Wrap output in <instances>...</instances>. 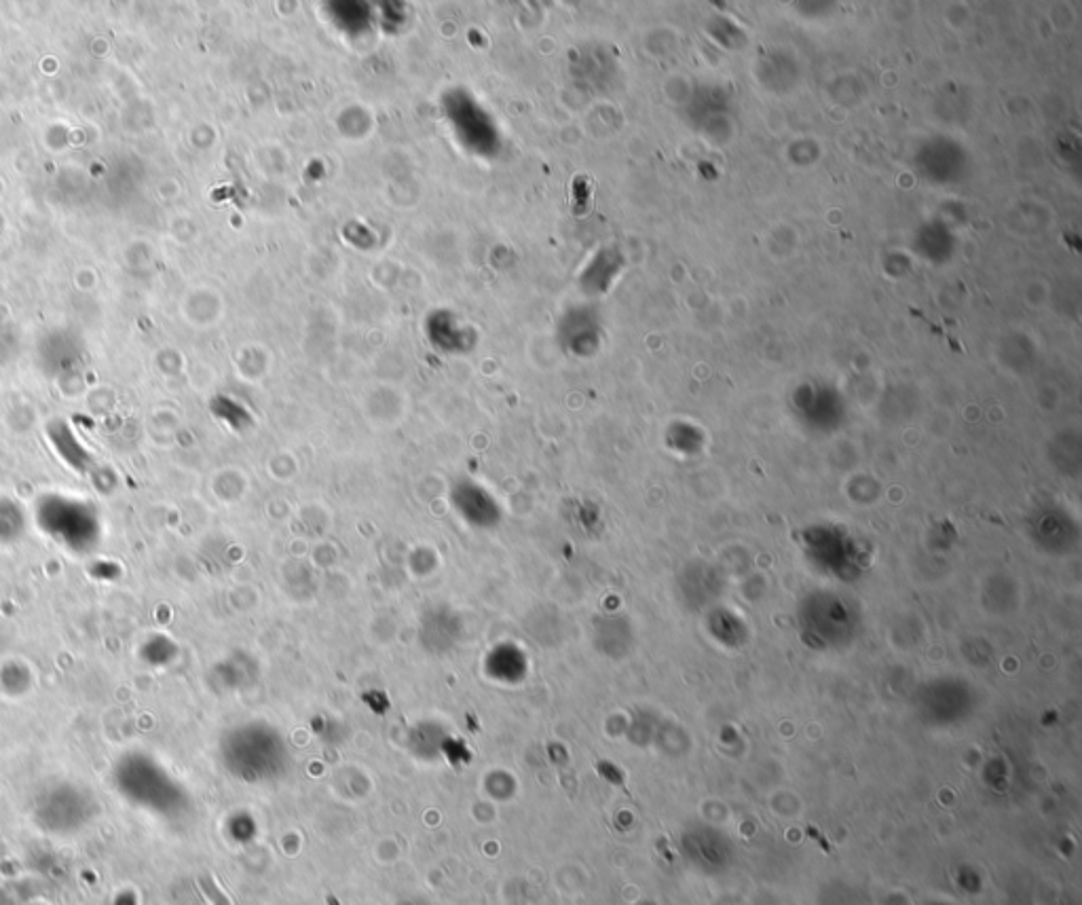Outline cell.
Returning a JSON list of instances; mask_svg holds the SVG:
<instances>
[{
  "label": "cell",
  "mask_w": 1082,
  "mask_h": 905,
  "mask_svg": "<svg viewBox=\"0 0 1082 905\" xmlns=\"http://www.w3.org/2000/svg\"><path fill=\"white\" fill-rule=\"evenodd\" d=\"M34 521L47 538L74 557L96 552L104 538L98 508L81 497L64 493L43 495L34 508Z\"/></svg>",
  "instance_id": "cell-1"
},
{
  "label": "cell",
  "mask_w": 1082,
  "mask_h": 905,
  "mask_svg": "<svg viewBox=\"0 0 1082 905\" xmlns=\"http://www.w3.org/2000/svg\"><path fill=\"white\" fill-rule=\"evenodd\" d=\"M47 438L51 442V447L55 449V453H58L64 464L70 466L74 472L87 474L93 468L91 453L83 447V442L77 438V434L72 432V428L66 421L62 419L51 421L47 426Z\"/></svg>",
  "instance_id": "cell-2"
},
{
  "label": "cell",
  "mask_w": 1082,
  "mask_h": 905,
  "mask_svg": "<svg viewBox=\"0 0 1082 905\" xmlns=\"http://www.w3.org/2000/svg\"><path fill=\"white\" fill-rule=\"evenodd\" d=\"M28 519L20 504L13 500H0V544H15L24 538Z\"/></svg>",
  "instance_id": "cell-3"
},
{
  "label": "cell",
  "mask_w": 1082,
  "mask_h": 905,
  "mask_svg": "<svg viewBox=\"0 0 1082 905\" xmlns=\"http://www.w3.org/2000/svg\"><path fill=\"white\" fill-rule=\"evenodd\" d=\"M98 567H100L98 574H93L98 580H115L119 576V569L113 563L102 561V563H98Z\"/></svg>",
  "instance_id": "cell-4"
}]
</instances>
